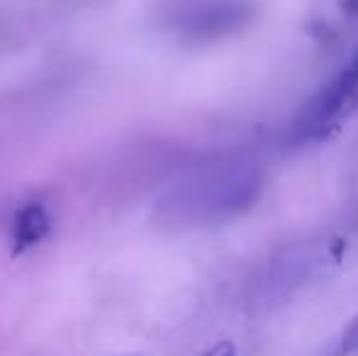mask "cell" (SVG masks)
<instances>
[{"instance_id": "6da1fadb", "label": "cell", "mask_w": 358, "mask_h": 356, "mask_svg": "<svg viewBox=\"0 0 358 356\" xmlns=\"http://www.w3.org/2000/svg\"><path fill=\"white\" fill-rule=\"evenodd\" d=\"M358 105V52L354 54L351 64L327 83L315 98L305 103V108L295 115L290 124L287 139L290 144H305L312 139L327 137L334 132Z\"/></svg>"}, {"instance_id": "7a4b0ae2", "label": "cell", "mask_w": 358, "mask_h": 356, "mask_svg": "<svg viewBox=\"0 0 358 356\" xmlns=\"http://www.w3.org/2000/svg\"><path fill=\"white\" fill-rule=\"evenodd\" d=\"M52 229V220L44 205L39 203H27L24 208L17 210L15 215V227H13V254L20 257L27 249L42 244L49 237Z\"/></svg>"}, {"instance_id": "3957f363", "label": "cell", "mask_w": 358, "mask_h": 356, "mask_svg": "<svg viewBox=\"0 0 358 356\" xmlns=\"http://www.w3.org/2000/svg\"><path fill=\"white\" fill-rule=\"evenodd\" d=\"M351 354H358V318L351 320L339 342V356H351Z\"/></svg>"}, {"instance_id": "277c9868", "label": "cell", "mask_w": 358, "mask_h": 356, "mask_svg": "<svg viewBox=\"0 0 358 356\" xmlns=\"http://www.w3.org/2000/svg\"><path fill=\"white\" fill-rule=\"evenodd\" d=\"M200 356H239V349L231 339H222V342L213 344L208 352H203Z\"/></svg>"}, {"instance_id": "5b68a950", "label": "cell", "mask_w": 358, "mask_h": 356, "mask_svg": "<svg viewBox=\"0 0 358 356\" xmlns=\"http://www.w3.org/2000/svg\"><path fill=\"white\" fill-rule=\"evenodd\" d=\"M346 17H358V0H339Z\"/></svg>"}]
</instances>
